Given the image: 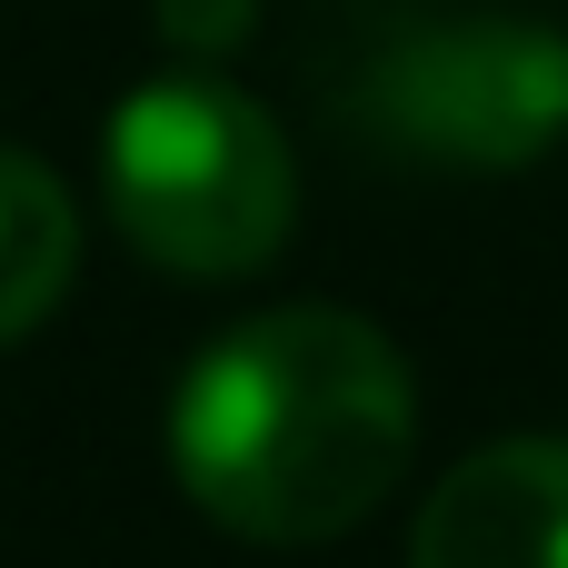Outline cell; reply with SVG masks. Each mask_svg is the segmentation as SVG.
Masks as SVG:
<instances>
[{
    "instance_id": "obj_4",
    "label": "cell",
    "mask_w": 568,
    "mask_h": 568,
    "mask_svg": "<svg viewBox=\"0 0 568 568\" xmlns=\"http://www.w3.org/2000/svg\"><path fill=\"white\" fill-rule=\"evenodd\" d=\"M409 568H568V439L519 429L469 449L429 489Z\"/></svg>"
},
{
    "instance_id": "obj_2",
    "label": "cell",
    "mask_w": 568,
    "mask_h": 568,
    "mask_svg": "<svg viewBox=\"0 0 568 568\" xmlns=\"http://www.w3.org/2000/svg\"><path fill=\"white\" fill-rule=\"evenodd\" d=\"M100 200L120 240L170 280H250L300 230V150L240 80L180 60L140 80L100 130Z\"/></svg>"
},
{
    "instance_id": "obj_3",
    "label": "cell",
    "mask_w": 568,
    "mask_h": 568,
    "mask_svg": "<svg viewBox=\"0 0 568 568\" xmlns=\"http://www.w3.org/2000/svg\"><path fill=\"white\" fill-rule=\"evenodd\" d=\"M349 120L419 170L509 180L568 140V30L529 10L409 20L349 90Z\"/></svg>"
},
{
    "instance_id": "obj_5",
    "label": "cell",
    "mask_w": 568,
    "mask_h": 568,
    "mask_svg": "<svg viewBox=\"0 0 568 568\" xmlns=\"http://www.w3.org/2000/svg\"><path fill=\"white\" fill-rule=\"evenodd\" d=\"M80 280V210L50 160L0 140V349L30 339Z\"/></svg>"
},
{
    "instance_id": "obj_6",
    "label": "cell",
    "mask_w": 568,
    "mask_h": 568,
    "mask_svg": "<svg viewBox=\"0 0 568 568\" xmlns=\"http://www.w3.org/2000/svg\"><path fill=\"white\" fill-rule=\"evenodd\" d=\"M150 20H160V40H170L180 60L220 70L230 50H250V30H260V0H150Z\"/></svg>"
},
{
    "instance_id": "obj_1",
    "label": "cell",
    "mask_w": 568,
    "mask_h": 568,
    "mask_svg": "<svg viewBox=\"0 0 568 568\" xmlns=\"http://www.w3.org/2000/svg\"><path fill=\"white\" fill-rule=\"evenodd\" d=\"M419 449V379L359 310L290 300L220 329L170 389V469L200 519L260 549H320L379 519Z\"/></svg>"
}]
</instances>
